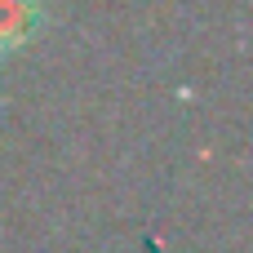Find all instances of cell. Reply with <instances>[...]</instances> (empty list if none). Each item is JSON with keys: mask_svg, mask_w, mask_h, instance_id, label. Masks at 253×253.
Here are the masks:
<instances>
[{"mask_svg": "<svg viewBox=\"0 0 253 253\" xmlns=\"http://www.w3.org/2000/svg\"><path fill=\"white\" fill-rule=\"evenodd\" d=\"M44 27V0H0V58L27 49Z\"/></svg>", "mask_w": 253, "mask_h": 253, "instance_id": "6da1fadb", "label": "cell"}]
</instances>
